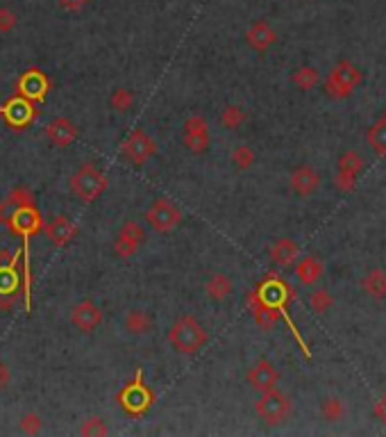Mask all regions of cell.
<instances>
[{
    "instance_id": "1",
    "label": "cell",
    "mask_w": 386,
    "mask_h": 437,
    "mask_svg": "<svg viewBox=\"0 0 386 437\" xmlns=\"http://www.w3.org/2000/svg\"><path fill=\"white\" fill-rule=\"evenodd\" d=\"M207 330L205 325L200 323L196 316L191 314H182L175 319V323L171 325V330H168V341L173 344V348L178 353L184 355H193L198 353L200 348L207 344Z\"/></svg>"
},
{
    "instance_id": "2",
    "label": "cell",
    "mask_w": 386,
    "mask_h": 437,
    "mask_svg": "<svg viewBox=\"0 0 386 437\" xmlns=\"http://www.w3.org/2000/svg\"><path fill=\"white\" fill-rule=\"evenodd\" d=\"M291 410H293V403L288 399V394H284L282 389H277V387L261 392V396L255 403L257 417L268 426L284 424V421L291 417Z\"/></svg>"
},
{
    "instance_id": "3",
    "label": "cell",
    "mask_w": 386,
    "mask_h": 437,
    "mask_svg": "<svg viewBox=\"0 0 386 437\" xmlns=\"http://www.w3.org/2000/svg\"><path fill=\"white\" fill-rule=\"evenodd\" d=\"M104 189H107V178L93 164H82L71 178V192L82 203H93Z\"/></svg>"
},
{
    "instance_id": "4",
    "label": "cell",
    "mask_w": 386,
    "mask_h": 437,
    "mask_svg": "<svg viewBox=\"0 0 386 437\" xmlns=\"http://www.w3.org/2000/svg\"><path fill=\"white\" fill-rule=\"evenodd\" d=\"M361 82V71L348 60H341L325 80V91L332 98H348Z\"/></svg>"
},
{
    "instance_id": "5",
    "label": "cell",
    "mask_w": 386,
    "mask_h": 437,
    "mask_svg": "<svg viewBox=\"0 0 386 437\" xmlns=\"http://www.w3.org/2000/svg\"><path fill=\"white\" fill-rule=\"evenodd\" d=\"M152 399H155V396H152L148 385H143V371L141 369H136L134 380L132 383H127L118 394V403L123 405V410L127 412V415H134V417L143 415V412L152 405Z\"/></svg>"
},
{
    "instance_id": "6",
    "label": "cell",
    "mask_w": 386,
    "mask_h": 437,
    "mask_svg": "<svg viewBox=\"0 0 386 437\" xmlns=\"http://www.w3.org/2000/svg\"><path fill=\"white\" fill-rule=\"evenodd\" d=\"M146 221L155 233L166 235V233H173V230L182 224V212L178 210V205H173L171 201H166V198H157L146 212Z\"/></svg>"
},
{
    "instance_id": "7",
    "label": "cell",
    "mask_w": 386,
    "mask_h": 437,
    "mask_svg": "<svg viewBox=\"0 0 386 437\" xmlns=\"http://www.w3.org/2000/svg\"><path fill=\"white\" fill-rule=\"evenodd\" d=\"M120 150H123V157L130 164L134 166H143L148 160H152V157L157 155V144L155 139L150 137L148 132L143 130H132L130 134L125 137L123 146H120Z\"/></svg>"
},
{
    "instance_id": "8",
    "label": "cell",
    "mask_w": 386,
    "mask_h": 437,
    "mask_svg": "<svg viewBox=\"0 0 386 437\" xmlns=\"http://www.w3.org/2000/svg\"><path fill=\"white\" fill-rule=\"evenodd\" d=\"M143 240H146V230L139 224V221H125L120 230L116 233L114 240V253L120 260H130L139 253Z\"/></svg>"
},
{
    "instance_id": "9",
    "label": "cell",
    "mask_w": 386,
    "mask_h": 437,
    "mask_svg": "<svg viewBox=\"0 0 386 437\" xmlns=\"http://www.w3.org/2000/svg\"><path fill=\"white\" fill-rule=\"evenodd\" d=\"M182 141L191 153H205L212 144V132L209 123L203 116H189L182 125Z\"/></svg>"
},
{
    "instance_id": "10",
    "label": "cell",
    "mask_w": 386,
    "mask_h": 437,
    "mask_svg": "<svg viewBox=\"0 0 386 437\" xmlns=\"http://www.w3.org/2000/svg\"><path fill=\"white\" fill-rule=\"evenodd\" d=\"M44 233H46L48 240H50L53 246L64 249V246L71 244V240H75L77 226L66 217V214H55V217L44 226Z\"/></svg>"
},
{
    "instance_id": "11",
    "label": "cell",
    "mask_w": 386,
    "mask_h": 437,
    "mask_svg": "<svg viewBox=\"0 0 386 437\" xmlns=\"http://www.w3.org/2000/svg\"><path fill=\"white\" fill-rule=\"evenodd\" d=\"M71 323H73L80 332H93L102 323L100 305H95L93 301H80V303L71 310Z\"/></svg>"
},
{
    "instance_id": "12",
    "label": "cell",
    "mask_w": 386,
    "mask_h": 437,
    "mask_svg": "<svg viewBox=\"0 0 386 437\" xmlns=\"http://www.w3.org/2000/svg\"><path fill=\"white\" fill-rule=\"evenodd\" d=\"M248 383L257 392H266V389L277 387L279 383V371L270 360H257L250 369H248Z\"/></svg>"
},
{
    "instance_id": "13",
    "label": "cell",
    "mask_w": 386,
    "mask_h": 437,
    "mask_svg": "<svg viewBox=\"0 0 386 437\" xmlns=\"http://www.w3.org/2000/svg\"><path fill=\"white\" fill-rule=\"evenodd\" d=\"M248 307H250L255 323L259 325V328H264V330H270L273 325L277 323V319H279V310H282V307L268 305L266 301H264V298L259 296V292H252L250 296H248Z\"/></svg>"
},
{
    "instance_id": "14",
    "label": "cell",
    "mask_w": 386,
    "mask_h": 437,
    "mask_svg": "<svg viewBox=\"0 0 386 437\" xmlns=\"http://www.w3.org/2000/svg\"><path fill=\"white\" fill-rule=\"evenodd\" d=\"M46 137L53 146L66 148L77 139V125L73 121H68V118H64V116L53 118V121L46 125Z\"/></svg>"
},
{
    "instance_id": "15",
    "label": "cell",
    "mask_w": 386,
    "mask_h": 437,
    "mask_svg": "<svg viewBox=\"0 0 386 437\" xmlns=\"http://www.w3.org/2000/svg\"><path fill=\"white\" fill-rule=\"evenodd\" d=\"M288 185L291 189L302 198H307L311 194H316V189L320 187V176L316 173V169L309 164H302L297 166V169L291 173V178H288Z\"/></svg>"
},
{
    "instance_id": "16",
    "label": "cell",
    "mask_w": 386,
    "mask_h": 437,
    "mask_svg": "<svg viewBox=\"0 0 386 437\" xmlns=\"http://www.w3.org/2000/svg\"><path fill=\"white\" fill-rule=\"evenodd\" d=\"M246 42L252 51L257 53H266L273 44L277 42V33L273 30L268 21H255L246 33Z\"/></svg>"
},
{
    "instance_id": "17",
    "label": "cell",
    "mask_w": 386,
    "mask_h": 437,
    "mask_svg": "<svg viewBox=\"0 0 386 437\" xmlns=\"http://www.w3.org/2000/svg\"><path fill=\"white\" fill-rule=\"evenodd\" d=\"M35 205V194H32V189L21 185L10 192V196L5 198V201H0V221H10V217L21 208H32Z\"/></svg>"
},
{
    "instance_id": "18",
    "label": "cell",
    "mask_w": 386,
    "mask_h": 437,
    "mask_svg": "<svg viewBox=\"0 0 386 437\" xmlns=\"http://www.w3.org/2000/svg\"><path fill=\"white\" fill-rule=\"evenodd\" d=\"M325 274V267L323 262H320L318 258H302L300 262L295 265V278L300 280V285H307V287H311V285H316L320 278H323Z\"/></svg>"
},
{
    "instance_id": "19",
    "label": "cell",
    "mask_w": 386,
    "mask_h": 437,
    "mask_svg": "<svg viewBox=\"0 0 386 437\" xmlns=\"http://www.w3.org/2000/svg\"><path fill=\"white\" fill-rule=\"evenodd\" d=\"M152 325H155V319H152L146 310H130L123 319V328H125L127 335H132V337L148 335V332L152 330Z\"/></svg>"
},
{
    "instance_id": "20",
    "label": "cell",
    "mask_w": 386,
    "mask_h": 437,
    "mask_svg": "<svg viewBox=\"0 0 386 437\" xmlns=\"http://www.w3.org/2000/svg\"><path fill=\"white\" fill-rule=\"evenodd\" d=\"M19 89H21L23 96L35 98V100H44L46 91H48V80H46L44 73H39V71H28V73L21 78Z\"/></svg>"
},
{
    "instance_id": "21",
    "label": "cell",
    "mask_w": 386,
    "mask_h": 437,
    "mask_svg": "<svg viewBox=\"0 0 386 437\" xmlns=\"http://www.w3.org/2000/svg\"><path fill=\"white\" fill-rule=\"evenodd\" d=\"M297 253H300V249H297V244L293 240H288V237H282V240H277L270 246V260L275 262L277 267H291L297 260Z\"/></svg>"
},
{
    "instance_id": "22",
    "label": "cell",
    "mask_w": 386,
    "mask_h": 437,
    "mask_svg": "<svg viewBox=\"0 0 386 437\" xmlns=\"http://www.w3.org/2000/svg\"><path fill=\"white\" fill-rule=\"evenodd\" d=\"M232 289H235V285H232L230 276H225V274L209 276L207 283H205L207 296L212 298V301H216V303H221V301H228L232 296Z\"/></svg>"
},
{
    "instance_id": "23",
    "label": "cell",
    "mask_w": 386,
    "mask_h": 437,
    "mask_svg": "<svg viewBox=\"0 0 386 437\" xmlns=\"http://www.w3.org/2000/svg\"><path fill=\"white\" fill-rule=\"evenodd\" d=\"M3 114H5V118L12 125H16V128H23V125H28L32 121V116H35V112H32V105H30L28 100H23V98L10 100V105L3 109Z\"/></svg>"
},
{
    "instance_id": "24",
    "label": "cell",
    "mask_w": 386,
    "mask_h": 437,
    "mask_svg": "<svg viewBox=\"0 0 386 437\" xmlns=\"http://www.w3.org/2000/svg\"><path fill=\"white\" fill-rule=\"evenodd\" d=\"M361 287L368 294L371 298H386V271L382 269H373V271H368L364 276V280H361Z\"/></svg>"
},
{
    "instance_id": "25",
    "label": "cell",
    "mask_w": 386,
    "mask_h": 437,
    "mask_svg": "<svg viewBox=\"0 0 386 437\" xmlns=\"http://www.w3.org/2000/svg\"><path fill=\"white\" fill-rule=\"evenodd\" d=\"M291 80H293V84L297 87V89L311 91L313 87L320 82V73H318V69H313V66H300V69L293 71Z\"/></svg>"
},
{
    "instance_id": "26",
    "label": "cell",
    "mask_w": 386,
    "mask_h": 437,
    "mask_svg": "<svg viewBox=\"0 0 386 437\" xmlns=\"http://www.w3.org/2000/svg\"><path fill=\"white\" fill-rule=\"evenodd\" d=\"M345 415V405L339 396H327L320 403V417H323L327 424H336V421H341Z\"/></svg>"
},
{
    "instance_id": "27",
    "label": "cell",
    "mask_w": 386,
    "mask_h": 437,
    "mask_svg": "<svg viewBox=\"0 0 386 437\" xmlns=\"http://www.w3.org/2000/svg\"><path fill=\"white\" fill-rule=\"evenodd\" d=\"M109 107L114 109L116 114H127L134 107V93L130 89H125V87H118V89L111 91Z\"/></svg>"
},
{
    "instance_id": "28",
    "label": "cell",
    "mask_w": 386,
    "mask_h": 437,
    "mask_svg": "<svg viewBox=\"0 0 386 437\" xmlns=\"http://www.w3.org/2000/svg\"><path fill=\"white\" fill-rule=\"evenodd\" d=\"M246 109L243 107H239V105H228V107H223V112H221V125L225 130H239L241 125L246 123Z\"/></svg>"
},
{
    "instance_id": "29",
    "label": "cell",
    "mask_w": 386,
    "mask_h": 437,
    "mask_svg": "<svg viewBox=\"0 0 386 437\" xmlns=\"http://www.w3.org/2000/svg\"><path fill=\"white\" fill-rule=\"evenodd\" d=\"M364 169H366V160L359 153H355V150H345L339 157V171L343 173H350V176L357 178Z\"/></svg>"
},
{
    "instance_id": "30",
    "label": "cell",
    "mask_w": 386,
    "mask_h": 437,
    "mask_svg": "<svg viewBox=\"0 0 386 437\" xmlns=\"http://www.w3.org/2000/svg\"><path fill=\"white\" fill-rule=\"evenodd\" d=\"M230 160H232V166H235V169H239V171H248V169H250V166L255 164L257 155H255V150H252L250 146L241 144V146H237L235 150H232Z\"/></svg>"
},
{
    "instance_id": "31",
    "label": "cell",
    "mask_w": 386,
    "mask_h": 437,
    "mask_svg": "<svg viewBox=\"0 0 386 437\" xmlns=\"http://www.w3.org/2000/svg\"><path fill=\"white\" fill-rule=\"evenodd\" d=\"M80 435L84 437H102V435H109V426L107 421L102 417H89L82 421V426H80Z\"/></svg>"
},
{
    "instance_id": "32",
    "label": "cell",
    "mask_w": 386,
    "mask_h": 437,
    "mask_svg": "<svg viewBox=\"0 0 386 437\" xmlns=\"http://www.w3.org/2000/svg\"><path fill=\"white\" fill-rule=\"evenodd\" d=\"M332 294H329L327 289H313L309 294V307L313 310L316 314H325L329 312V307H332Z\"/></svg>"
},
{
    "instance_id": "33",
    "label": "cell",
    "mask_w": 386,
    "mask_h": 437,
    "mask_svg": "<svg viewBox=\"0 0 386 437\" xmlns=\"http://www.w3.org/2000/svg\"><path fill=\"white\" fill-rule=\"evenodd\" d=\"M368 144L380 155H386V118L371 128V132H368Z\"/></svg>"
},
{
    "instance_id": "34",
    "label": "cell",
    "mask_w": 386,
    "mask_h": 437,
    "mask_svg": "<svg viewBox=\"0 0 386 437\" xmlns=\"http://www.w3.org/2000/svg\"><path fill=\"white\" fill-rule=\"evenodd\" d=\"M19 426H21V431L26 435H37V433H42L44 421H42V417L37 415V412H26V415H23L21 421H19Z\"/></svg>"
},
{
    "instance_id": "35",
    "label": "cell",
    "mask_w": 386,
    "mask_h": 437,
    "mask_svg": "<svg viewBox=\"0 0 386 437\" xmlns=\"http://www.w3.org/2000/svg\"><path fill=\"white\" fill-rule=\"evenodd\" d=\"M16 28V14L10 7H0V33H12Z\"/></svg>"
},
{
    "instance_id": "36",
    "label": "cell",
    "mask_w": 386,
    "mask_h": 437,
    "mask_svg": "<svg viewBox=\"0 0 386 437\" xmlns=\"http://www.w3.org/2000/svg\"><path fill=\"white\" fill-rule=\"evenodd\" d=\"M355 176H350V173H343V171H339L336 173V178H334V185H336V189H339V192H350L352 187H355Z\"/></svg>"
},
{
    "instance_id": "37",
    "label": "cell",
    "mask_w": 386,
    "mask_h": 437,
    "mask_svg": "<svg viewBox=\"0 0 386 437\" xmlns=\"http://www.w3.org/2000/svg\"><path fill=\"white\" fill-rule=\"evenodd\" d=\"M373 415L382 421V424H386V394H382L380 399L375 401L373 405Z\"/></svg>"
},
{
    "instance_id": "38",
    "label": "cell",
    "mask_w": 386,
    "mask_h": 437,
    "mask_svg": "<svg viewBox=\"0 0 386 437\" xmlns=\"http://www.w3.org/2000/svg\"><path fill=\"white\" fill-rule=\"evenodd\" d=\"M10 383H12V371L7 367V362L0 360V392L10 387Z\"/></svg>"
},
{
    "instance_id": "39",
    "label": "cell",
    "mask_w": 386,
    "mask_h": 437,
    "mask_svg": "<svg viewBox=\"0 0 386 437\" xmlns=\"http://www.w3.org/2000/svg\"><path fill=\"white\" fill-rule=\"evenodd\" d=\"M89 3V0H59V5L64 7L66 12H77L82 10V7Z\"/></svg>"
},
{
    "instance_id": "40",
    "label": "cell",
    "mask_w": 386,
    "mask_h": 437,
    "mask_svg": "<svg viewBox=\"0 0 386 437\" xmlns=\"http://www.w3.org/2000/svg\"><path fill=\"white\" fill-rule=\"evenodd\" d=\"M89 3H91V0H89Z\"/></svg>"
}]
</instances>
